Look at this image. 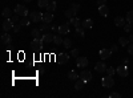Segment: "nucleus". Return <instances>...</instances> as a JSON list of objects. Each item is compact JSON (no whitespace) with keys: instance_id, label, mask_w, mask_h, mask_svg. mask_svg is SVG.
Wrapping results in <instances>:
<instances>
[{"instance_id":"21","label":"nucleus","mask_w":133,"mask_h":98,"mask_svg":"<svg viewBox=\"0 0 133 98\" xmlns=\"http://www.w3.org/2000/svg\"><path fill=\"white\" fill-rule=\"evenodd\" d=\"M2 16H3L4 19L12 17V9H11V8H4V9H3V12H2Z\"/></svg>"},{"instance_id":"44","label":"nucleus","mask_w":133,"mask_h":98,"mask_svg":"<svg viewBox=\"0 0 133 98\" xmlns=\"http://www.w3.org/2000/svg\"><path fill=\"white\" fill-rule=\"evenodd\" d=\"M121 62H123V64H125V65H127V64H128V58H127V57H124L123 60H121Z\"/></svg>"},{"instance_id":"1","label":"nucleus","mask_w":133,"mask_h":98,"mask_svg":"<svg viewBox=\"0 0 133 98\" xmlns=\"http://www.w3.org/2000/svg\"><path fill=\"white\" fill-rule=\"evenodd\" d=\"M101 84H103V86L104 88H107V89H109V88H112V86L115 85V80H113V76H105V77H103L101 78Z\"/></svg>"},{"instance_id":"11","label":"nucleus","mask_w":133,"mask_h":98,"mask_svg":"<svg viewBox=\"0 0 133 98\" xmlns=\"http://www.w3.org/2000/svg\"><path fill=\"white\" fill-rule=\"evenodd\" d=\"M69 61V54L68 53H59V56H57V62L60 64H66Z\"/></svg>"},{"instance_id":"40","label":"nucleus","mask_w":133,"mask_h":98,"mask_svg":"<svg viewBox=\"0 0 133 98\" xmlns=\"http://www.w3.org/2000/svg\"><path fill=\"white\" fill-rule=\"evenodd\" d=\"M19 16H20V15H17V13H15V15H14L12 17H11V19H12V20H14V23H20V21H19Z\"/></svg>"},{"instance_id":"32","label":"nucleus","mask_w":133,"mask_h":98,"mask_svg":"<svg viewBox=\"0 0 133 98\" xmlns=\"http://www.w3.org/2000/svg\"><path fill=\"white\" fill-rule=\"evenodd\" d=\"M127 23L133 24V11H129V12L127 13Z\"/></svg>"},{"instance_id":"46","label":"nucleus","mask_w":133,"mask_h":98,"mask_svg":"<svg viewBox=\"0 0 133 98\" xmlns=\"http://www.w3.org/2000/svg\"><path fill=\"white\" fill-rule=\"evenodd\" d=\"M129 41H130V42H133V35H132V36H129Z\"/></svg>"},{"instance_id":"27","label":"nucleus","mask_w":133,"mask_h":98,"mask_svg":"<svg viewBox=\"0 0 133 98\" xmlns=\"http://www.w3.org/2000/svg\"><path fill=\"white\" fill-rule=\"evenodd\" d=\"M31 23H32V20H31V19H28L27 16H24L23 19L20 20V24L23 25V27H27V25H29Z\"/></svg>"},{"instance_id":"28","label":"nucleus","mask_w":133,"mask_h":98,"mask_svg":"<svg viewBox=\"0 0 133 98\" xmlns=\"http://www.w3.org/2000/svg\"><path fill=\"white\" fill-rule=\"evenodd\" d=\"M40 33H41V31L39 29V28H33L32 31H31V35L35 37V39H37V37H41L40 36Z\"/></svg>"},{"instance_id":"20","label":"nucleus","mask_w":133,"mask_h":98,"mask_svg":"<svg viewBox=\"0 0 133 98\" xmlns=\"http://www.w3.org/2000/svg\"><path fill=\"white\" fill-rule=\"evenodd\" d=\"M69 23H71V25H73L75 28L81 25V21H80V19H79V17H76V16H73L72 19H69Z\"/></svg>"},{"instance_id":"7","label":"nucleus","mask_w":133,"mask_h":98,"mask_svg":"<svg viewBox=\"0 0 133 98\" xmlns=\"http://www.w3.org/2000/svg\"><path fill=\"white\" fill-rule=\"evenodd\" d=\"M29 19L32 20V23H39V21L43 19V13L37 12V11H33V12L29 13Z\"/></svg>"},{"instance_id":"19","label":"nucleus","mask_w":133,"mask_h":98,"mask_svg":"<svg viewBox=\"0 0 133 98\" xmlns=\"http://www.w3.org/2000/svg\"><path fill=\"white\" fill-rule=\"evenodd\" d=\"M56 8H57V3L55 0H51L49 4L47 5V11L48 12H53V11H56Z\"/></svg>"},{"instance_id":"23","label":"nucleus","mask_w":133,"mask_h":98,"mask_svg":"<svg viewBox=\"0 0 133 98\" xmlns=\"http://www.w3.org/2000/svg\"><path fill=\"white\" fill-rule=\"evenodd\" d=\"M85 84H87V82H84L81 78H80V80H77L76 84H75V89H76V90H81V89L84 88V85H85Z\"/></svg>"},{"instance_id":"4","label":"nucleus","mask_w":133,"mask_h":98,"mask_svg":"<svg viewBox=\"0 0 133 98\" xmlns=\"http://www.w3.org/2000/svg\"><path fill=\"white\" fill-rule=\"evenodd\" d=\"M116 72H117V74L120 76V77H128V74H129V72H128V66H127L125 64L120 65L118 68H116Z\"/></svg>"},{"instance_id":"43","label":"nucleus","mask_w":133,"mask_h":98,"mask_svg":"<svg viewBox=\"0 0 133 98\" xmlns=\"http://www.w3.org/2000/svg\"><path fill=\"white\" fill-rule=\"evenodd\" d=\"M105 3H107V0H97V4L98 5H104Z\"/></svg>"},{"instance_id":"15","label":"nucleus","mask_w":133,"mask_h":98,"mask_svg":"<svg viewBox=\"0 0 133 98\" xmlns=\"http://www.w3.org/2000/svg\"><path fill=\"white\" fill-rule=\"evenodd\" d=\"M98 13L101 15V16H104V17H107L109 15V8L105 4L104 5H98Z\"/></svg>"},{"instance_id":"24","label":"nucleus","mask_w":133,"mask_h":98,"mask_svg":"<svg viewBox=\"0 0 133 98\" xmlns=\"http://www.w3.org/2000/svg\"><path fill=\"white\" fill-rule=\"evenodd\" d=\"M63 41H64V40L61 39V35H56V36H53V44H55V45H57V47H59V45H61V44H63Z\"/></svg>"},{"instance_id":"33","label":"nucleus","mask_w":133,"mask_h":98,"mask_svg":"<svg viewBox=\"0 0 133 98\" xmlns=\"http://www.w3.org/2000/svg\"><path fill=\"white\" fill-rule=\"evenodd\" d=\"M49 28H51V27L48 25V23H43V24H41V27H40V31L45 33V32H48V31H49Z\"/></svg>"},{"instance_id":"26","label":"nucleus","mask_w":133,"mask_h":98,"mask_svg":"<svg viewBox=\"0 0 133 98\" xmlns=\"http://www.w3.org/2000/svg\"><path fill=\"white\" fill-rule=\"evenodd\" d=\"M129 39H127V37H120L118 39V44L121 45V47H128L129 45Z\"/></svg>"},{"instance_id":"2","label":"nucleus","mask_w":133,"mask_h":98,"mask_svg":"<svg viewBox=\"0 0 133 98\" xmlns=\"http://www.w3.org/2000/svg\"><path fill=\"white\" fill-rule=\"evenodd\" d=\"M14 25H15L14 20L9 17V19H5V20L3 21L2 29H3V32H8V31H11V29H14Z\"/></svg>"},{"instance_id":"25","label":"nucleus","mask_w":133,"mask_h":98,"mask_svg":"<svg viewBox=\"0 0 133 98\" xmlns=\"http://www.w3.org/2000/svg\"><path fill=\"white\" fill-rule=\"evenodd\" d=\"M79 77H80V76L77 74L75 70H71V72L68 73V78H69L71 81H77V78H79Z\"/></svg>"},{"instance_id":"10","label":"nucleus","mask_w":133,"mask_h":98,"mask_svg":"<svg viewBox=\"0 0 133 98\" xmlns=\"http://www.w3.org/2000/svg\"><path fill=\"white\" fill-rule=\"evenodd\" d=\"M113 52L112 50H110V49H105V48H103L101 50H100V58H101V60H107V58H109L110 57V54H112Z\"/></svg>"},{"instance_id":"16","label":"nucleus","mask_w":133,"mask_h":98,"mask_svg":"<svg viewBox=\"0 0 133 98\" xmlns=\"http://www.w3.org/2000/svg\"><path fill=\"white\" fill-rule=\"evenodd\" d=\"M53 20V15H52V12H45V13H43V19H41V21L43 23H51V21Z\"/></svg>"},{"instance_id":"31","label":"nucleus","mask_w":133,"mask_h":98,"mask_svg":"<svg viewBox=\"0 0 133 98\" xmlns=\"http://www.w3.org/2000/svg\"><path fill=\"white\" fill-rule=\"evenodd\" d=\"M64 15H65V17H68V19H72L76 13L73 12V11H72V8H68V9H66L65 11V12H64Z\"/></svg>"},{"instance_id":"45","label":"nucleus","mask_w":133,"mask_h":98,"mask_svg":"<svg viewBox=\"0 0 133 98\" xmlns=\"http://www.w3.org/2000/svg\"><path fill=\"white\" fill-rule=\"evenodd\" d=\"M44 72H45V69H44V68H40V69L37 70V73H40V74H43Z\"/></svg>"},{"instance_id":"22","label":"nucleus","mask_w":133,"mask_h":98,"mask_svg":"<svg viewBox=\"0 0 133 98\" xmlns=\"http://www.w3.org/2000/svg\"><path fill=\"white\" fill-rule=\"evenodd\" d=\"M75 35L77 36V37H84L85 36V33H84V28L80 25V27H76V29H75Z\"/></svg>"},{"instance_id":"14","label":"nucleus","mask_w":133,"mask_h":98,"mask_svg":"<svg viewBox=\"0 0 133 98\" xmlns=\"http://www.w3.org/2000/svg\"><path fill=\"white\" fill-rule=\"evenodd\" d=\"M41 40L44 41V44H51V42H53V36L51 33H48V32H45L41 36Z\"/></svg>"},{"instance_id":"9","label":"nucleus","mask_w":133,"mask_h":98,"mask_svg":"<svg viewBox=\"0 0 133 98\" xmlns=\"http://www.w3.org/2000/svg\"><path fill=\"white\" fill-rule=\"evenodd\" d=\"M80 78L84 81V82H89L92 80V73L89 70H83L80 73Z\"/></svg>"},{"instance_id":"29","label":"nucleus","mask_w":133,"mask_h":98,"mask_svg":"<svg viewBox=\"0 0 133 98\" xmlns=\"http://www.w3.org/2000/svg\"><path fill=\"white\" fill-rule=\"evenodd\" d=\"M63 45H64V48H66V49L72 48V40H71V39H64Z\"/></svg>"},{"instance_id":"38","label":"nucleus","mask_w":133,"mask_h":98,"mask_svg":"<svg viewBox=\"0 0 133 98\" xmlns=\"http://www.w3.org/2000/svg\"><path fill=\"white\" fill-rule=\"evenodd\" d=\"M109 97H110V98H120L121 94L117 93V92H113V93H110V94H109Z\"/></svg>"},{"instance_id":"6","label":"nucleus","mask_w":133,"mask_h":98,"mask_svg":"<svg viewBox=\"0 0 133 98\" xmlns=\"http://www.w3.org/2000/svg\"><path fill=\"white\" fill-rule=\"evenodd\" d=\"M44 45V41L41 40V37H37V39H33L32 42H31V47L33 49H41Z\"/></svg>"},{"instance_id":"30","label":"nucleus","mask_w":133,"mask_h":98,"mask_svg":"<svg viewBox=\"0 0 133 98\" xmlns=\"http://www.w3.org/2000/svg\"><path fill=\"white\" fill-rule=\"evenodd\" d=\"M49 2H51V0H39L37 5H39L40 8H47V5L49 4Z\"/></svg>"},{"instance_id":"12","label":"nucleus","mask_w":133,"mask_h":98,"mask_svg":"<svg viewBox=\"0 0 133 98\" xmlns=\"http://www.w3.org/2000/svg\"><path fill=\"white\" fill-rule=\"evenodd\" d=\"M107 65H105V62L104 61H100V62H97L96 65H95V69H96V72H98V73H104V72H107Z\"/></svg>"},{"instance_id":"39","label":"nucleus","mask_w":133,"mask_h":98,"mask_svg":"<svg viewBox=\"0 0 133 98\" xmlns=\"http://www.w3.org/2000/svg\"><path fill=\"white\" fill-rule=\"evenodd\" d=\"M124 29H125V32H130V31H132V24H130V23H127V24L124 25Z\"/></svg>"},{"instance_id":"47","label":"nucleus","mask_w":133,"mask_h":98,"mask_svg":"<svg viewBox=\"0 0 133 98\" xmlns=\"http://www.w3.org/2000/svg\"><path fill=\"white\" fill-rule=\"evenodd\" d=\"M24 2H27V3H28V2H31V0H24Z\"/></svg>"},{"instance_id":"3","label":"nucleus","mask_w":133,"mask_h":98,"mask_svg":"<svg viewBox=\"0 0 133 98\" xmlns=\"http://www.w3.org/2000/svg\"><path fill=\"white\" fill-rule=\"evenodd\" d=\"M15 13H17V15H20V16H27L28 15V8L25 7V5H23V4H17L16 7H15Z\"/></svg>"},{"instance_id":"8","label":"nucleus","mask_w":133,"mask_h":98,"mask_svg":"<svg viewBox=\"0 0 133 98\" xmlns=\"http://www.w3.org/2000/svg\"><path fill=\"white\" fill-rule=\"evenodd\" d=\"M11 42H12V37H11V35H8V32H3V35H2V44L3 45H11Z\"/></svg>"},{"instance_id":"36","label":"nucleus","mask_w":133,"mask_h":98,"mask_svg":"<svg viewBox=\"0 0 133 98\" xmlns=\"http://www.w3.org/2000/svg\"><path fill=\"white\" fill-rule=\"evenodd\" d=\"M79 53H80V50L77 49V48H75V49H72V52H71V56H72V57H79Z\"/></svg>"},{"instance_id":"13","label":"nucleus","mask_w":133,"mask_h":98,"mask_svg":"<svg viewBox=\"0 0 133 98\" xmlns=\"http://www.w3.org/2000/svg\"><path fill=\"white\" fill-rule=\"evenodd\" d=\"M76 64L79 68H87L88 66V58L87 57H77Z\"/></svg>"},{"instance_id":"18","label":"nucleus","mask_w":133,"mask_h":98,"mask_svg":"<svg viewBox=\"0 0 133 98\" xmlns=\"http://www.w3.org/2000/svg\"><path fill=\"white\" fill-rule=\"evenodd\" d=\"M115 25L116 27H124L125 25V19L123 16H116L115 17Z\"/></svg>"},{"instance_id":"41","label":"nucleus","mask_w":133,"mask_h":98,"mask_svg":"<svg viewBox=\"0 0 133 98\" xmlns=\"http://www.w3.org/2000/svg\"><path fill=\"white\" fill-rule=\"evenodd\" d=\"M128 53L129 54H133V42H132L130 45H128Z\"/></svg>"},{"instance_id":"37","label":"nucleus","mask_w":133,"mask_h":98,"mask_svg":"<svg viewBox=\"0 0 133 98\" xmlns=\"http://www.w3.org/2000/svg\"><path fill=\"white\" fill-rule=\"evenodd\" d=\"M21 27H23V25H21L20 23H15V25H14V32H16V33H17Z\"/></svg>"},{"instance_id":"5","label":"nucleus","mask_w":133,"mask_h":98,"mask_svg":"<svg viewBox=\"0 0 133 98\" xmlns=\"http://www.w3.org/2000/svg\"><path fill=\"white\" fill-rule=\"evenodd\" d=\"M69 31H71V23L68 21V23H64V24H61L60 27H59V33L60 35H68L69 33Z\"/></svg>"},{"instance_id":"17","label":"nucleus","mask_w":133,"mask_h":98,"mask_svg":"<svg viewBox=\"0 0 133 98\" xmlns=\"http://www.w3.org/2000/svg\"><path fill=\"white\" fill-rule=\"evenodd\" d=\"M81 27H83L84 29H91V28L93 27V20H91V19H85V20H83Z\"/></svg>"},{"instance_id":"34","label":"nucleus","mask_w":133,"mask_h":98,"mask_svg":"<svg viewBox=\"0 0 133 98\" xmlns=\"http://www.w3.org/2000/svg\"><path fill=\"white\" fill-rule=\"evenodd\" d=\"M71 8H72V11L77 15V12H79V9H80V4H76V3H72L71 4Z\"/></svg>"},{"instance_id":"35","label":"nucleus","mask_w":133,"mask_h":98,"mask_svg":"<svg viewBox=\"0 0 133 98\" xmlns=\"http://www.w3.org/2000/svg\"><path fill=\"white\" fill-rule=\"evenodd\" d=\"M108 76H115V73H117L116 72V69L115 68H107V72H105Z\"/></svg>"},{"instance_id":"42","label":"nucleus","mask_w":133,"mask_h":98,"mask_svg":"<svg viewBox=\"0 0 133 98\" xmlns=\"http://www.w3.org/2000/svg\"><path fill=\"white\" fill-rule=\"evenodd\" d=\"M110 50H112V52H117V50H118V47H117L116 44H113L112 47H110Z\"/></svg>"}]
</instances>
